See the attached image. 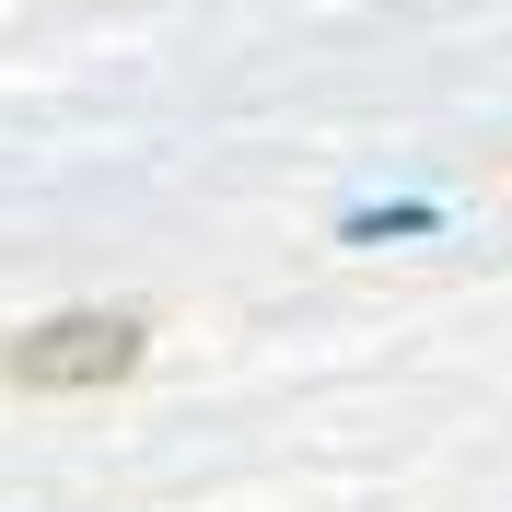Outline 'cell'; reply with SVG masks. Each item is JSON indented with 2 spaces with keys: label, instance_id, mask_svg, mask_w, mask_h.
Segmentation results:
<instances>
[{
  "label": "cell",
  "instance_id": "obj_1",
  "mask_svg": "<svg viewBox=\"0 0 512 512\" xmlns=\"http://www.w3.org/2000/svg\"><path fill=\"white\" fill-rule=\"evenodd\" d=\"M140 338H152L140 315H47L35 338H12V361H0V373L35 384V396H82V384L140 373Z\"/></svg>",
  "mask_w": 512,
  "mask_h": 512
},
{
  "label": "cell",
  "instance_id": "obj_2",
  "mask_svg": "<svg viewBox=\"0 0 512 512\" xmlns=\"http://www.w3.org/2000/svg\"><path fill=\"white\" fill-rule=\"evenodd\" d=\"M419 222H431V210H361V222H350V245H384V233H419Z\"/></svg>",
  "mask_w": 512,
  "mask_h": 512
}]
</instances>
